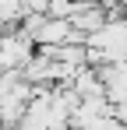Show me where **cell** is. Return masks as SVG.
<instances>
[{
  "label": "cell",
  "instance_id": "6da1fadb",
  "mask_svg": "<svg viewBox=\"0 0 127 130\" xmlns=\"http://www.w3.org/2000/svg\"><path fill=\"white\" fill-rule=\"evenodd\" d=\"M67 25H71L74 32H81L85 39H88L92 32H99V28L106 25V7H103V4H78Z\"/></svg>",
  "mask_w": 127,
  "mask_h": 130
},
{
  "label": "cell",
  "instance_id": "7a4b0ae2",
  "mask_svg": "<svg viewBox=\"0 0 127 130\" xmlns=\"http://www.w3.org/2000/svg\"><path fill=\"white\" fill-rule=\"evenodd\" d=\"M67 35H71V25L49 18V21L32 35V46H35V49H53V46H64V42H67Z\"/></svg>",
  "mask_w": 127,
  "mask_h": 130
},
{
  "label": "cell",
  "instance_id": "3957f363",
  "mask_svg": "<svg viewBox=\"0 0 127 130\" xmlns=\"http://www.w3.org/2000/svg\"><path fill=\"white\" fill-rule=\"evenodd\" d=\"M74 4H95V0H74Z\"/></svg>",
  "mask_w": 127,
  "mask_h": 130
}]
</instances>
